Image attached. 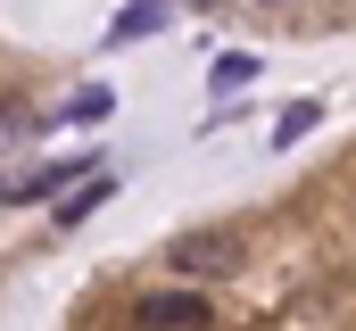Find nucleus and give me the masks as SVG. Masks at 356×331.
<instances>
[{
    "label": "nucleus",
    "mask_w": 356,
    "mask_h": 331,
    "mask_svg": "<svg viewBox=\"0 0 356 331\" xmlns=\"http://www.w3.org/2000/svg\"><path fill=\"white\" fill-rule=\"evenodd\" d=\"M108 108H116V91H108V83H83V91L67 99V124H99Z\"/></svg>",
    "instance_id": "obj_6"
},
{
    "label": "nucleus",
    "mask_w": 356,
    "mask_h": 331,
    "mask_svg": "<svg viewBox=\"0 0 356 331\" xmlns=\"http://www.w3.org/2000/svg\"><path fill=\"white\" fill-rule=\"evenodd\" d=\"M108 191H116L108 174H91V182H75V191L58 199V216H50V224H58V232H75V224H83V216H91V207H99V199H108Z\"/></svg>",
    "instance_id": "obj_5"
},
{
    "label": "nucleus",
    "mask_w": 356,
    "mask_h": 331,
    "mask_svg": "<svg viewBox=\"0 0 356 331\" xmlns=\"http://www.w3.org/2000/svg\"><path fill=\"white\" fill-rule=\"evenodd\" d=\"M249 75H257V58H216V99H224V91H241Z\"/></svg>",
    "instance_id": "obj_8"
},
{
    "label": "nucleus",
    "mask_w": 356,
    "mask_h": 331,
    "mask_svg": "<svg viewBox=\"0 0 356 331\" xmlns=\"http://www.w3.org/2000/svg\"><path fill=\"white\" fill-rule=\"evenodd\" d=\"M83 182V158H50V166H25V174H0V199L8 207H33L50 191H75Z\"/></svg>",
    "instance_id": "obj_3"
},
{
    "label": "nucleus",
    "mask_w": 356,
    "mask_h": 331,
    "mask_svg": "<svg viewBox=\"0 0 356 331\" xmlns=\"http://www.w3.org/2000/svg\"><path fill=\"white\" fill-rule=\"evenodd\" d=\"M216 323V298H199V290H158V298H141V331H207Z\"/></svg>",
    "instance_id": "obj_2"
},
{
    "label": "nucleus",
    "mask_w": 356,
    "mask_h": 331,
    "mask_svg": "<svg viewBox=\"0 0 356 331\" xmlns=\"http://www.w3.org/2000/svg\"><path fill=\"white\" fill-rule=\"evenodd\" d=\"M315 124H323V108H315V99H298V108H290V116L273 124V141L290 150V141H298V133H315Z\"/></svg>",
    "instance_id": "obj_7"
},
{
    "label": "nucleus",
    "mask_w": 356,
    "mask_h": 331,
    "mask_svg": "<svg viewBox=\"0 0 356 331\" xmlns=\"http://www.w3.org/2000/svg\"><path fill=\"white\" fill-rule=\"evenodd\" d=\"M257 8H290V0H257Z\"/></svg>",
    "instance_id": "obj_9"
},
{
    "label": "nucleus",
    "mask_w": 356,
    "mask_h": 331,
    "mask_svg": "<svg viewBox=\"0 0 356 331\" xmlns=\"http://www.w3.org/2000/svg\"><path fill=\"white\" fill-rule=\"evenodd\" d=\"M166 265H175V273H241V241H232V232H182V241L166 248Z\"/></svg>",
    "instance_id": "obj_1"
},
{
    "label": "nucleus",
    "mask_w": 356,
    "mask_h": 331,
    "mask_svg": "<svg viewBox=\"0 0 356 331\" xmlns=\"http://www.w3.org/2000/svg\"><path fill=\"white\" fill-rule=\"evenodd\" d=\"M158 25H166V0H124L116 25H108V42H149Z\"/></svg>",
    "instance_id": "obj_4"
}]
</instances>
